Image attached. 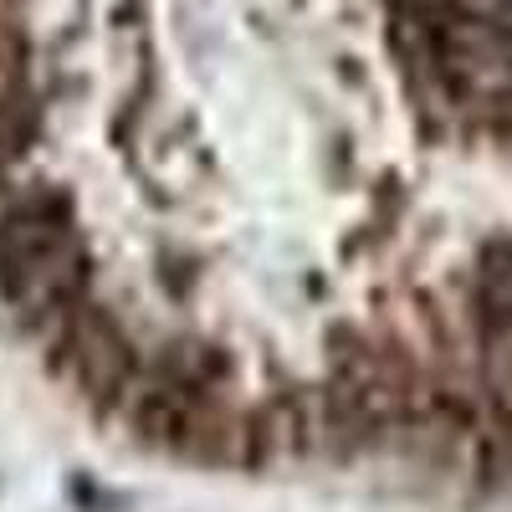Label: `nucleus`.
I'll return each mask as SVG.
<instances>
[{"label": "nucleus", "mask_w": 512, "mask_h": 512, "mask_svg": "<svg viewBox=\"0 0 512 512\" xmlns=\"http://www.w3.org/2000/svg\"><path fill=\"white\" fill-rule=\"evenodd\" d=\"M390 52L420 113L441 128L512 139V26L466 0H395Z\"/></svg>", "instance_id": "1"}, {"label": "nucleus", "mask_w": 512, "mask_h": 512, "mask_svg": "<svg viewBox=\"0 0 512 512\" xmlns=\"http://www.w3.org/2000/svg\"><path fill=\"white\" fill-rule=\"evenodd\" d=\"M93 297V246L72 195L16 164L0 169V303L26 338H47Z\"/></svg>", "instance_id": "2"}, {"label": "nucleus", "mask_w": 512, "mask_h": 512, "mask_svg": "<svg viewBox=\"0 0 512 512\" xmlns=\"http://www.w3.org/2000/svg\"><path fill=\"white\" fill-rule=\"evenodd\" d=\"M41 349H47L52 379H62L72 395H82L98 415H113V420L144 374V349L134 344L128 323L108 303H98V297L77 303L41 338Z\"/></svg>", "instance_id": "3"}]
</instances>
